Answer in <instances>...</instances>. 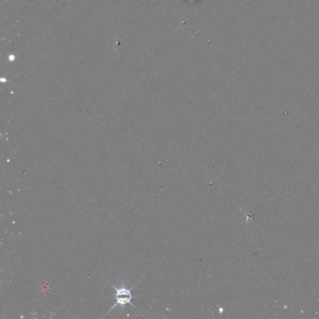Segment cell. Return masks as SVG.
<instances>
[{
  "mask_svg": "<svg viewBox=\"0 0 319 319\" xmlns=\"http://www.w3.org/2000/svg\"><path fill=\"white\" fill-rule=\"evenodd\" d=\"M109 283L111 284V286L115 290L116 302L115 303L110 307V310L108 311V313H110V312H111L113 309H115L116 307L124 309L125 306L128 305V304L131 305L132 307H135V305L132 304V302H131V300H132V298H133L131 291H132V289L135 287L136 284H132L131 286H128L126 282H121V284L117 286L115 284H112L111 282H109Z\"/></svg>",
  "mask_w": 319,
  "mask_h": 319,
  "instance_id": "obj_1",
  "label": "cell"
}]
</instances>
